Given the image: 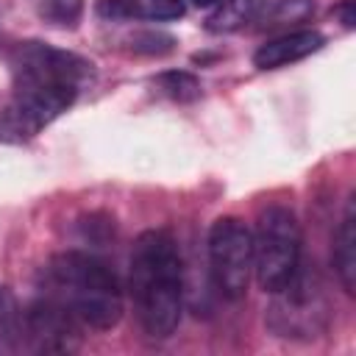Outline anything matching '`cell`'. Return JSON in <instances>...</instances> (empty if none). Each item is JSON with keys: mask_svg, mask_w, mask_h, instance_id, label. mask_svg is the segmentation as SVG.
Returning <instances> with one entry per match:
<instances>
[{"mask_svg": "<svg viewBox=\"0 0 356 356\" xmlns=\"http://www.w3.org/2000/svg\"><path fill=\"white\" fill-rule=\"evenodd\" d=\"M331 323V303L323 281L298 267V273L273 292V303L267 309V328L284 339H317L325 334Z\"/></svg>", "mask_w": 356, "mask_h": 356, "instance_id": "cell-5", "label": "cell"}, {"mask_svg": "<svg viewBox=\"0 0 356 356\" xmlns=\"http://www.w3.org/2000/svg\"><path fill=\"white\" fill-rule=\"evenodd\" d=\"M267 0H220L206 19V28L214 33H231L259 19Z\"/></svg>", "mask_w": 356, "mask_h": 356, "instance_id": "cell-11", "label": "cell"}, {"mask_svg": "<svg viewBox=\"0 0 356 356\" xmlns=\"http://www.w3.org/2000/svg\"><path fill=\"white\" fill-rule=\"evenodd\" d=\"M11 95L0 108V142L19 145L61 117L92 83V61L39 39L8 47Z\"/></svg>", "mask_w": 356, "mask_h": 356, "instance_id": "cell-1", "label": "cell"}, {"mask_svg": "<svg viewBox=\"0 0 356 356\" xmlns=\"http://www.w3.org/2000/svg\"><path fill=\"white\" fill-rule=\"evenodd\" d=\"M153 86H156L164 97H170V100H175V103H192V100H197L200 92H203L200 78H195V75L186 72V70H167V72H161V75L153 78Z\"/></svg>", "mask_w": 356, "mask_h": 356, "instance_id": "cell-14", "label": "cell"}, {"mask_svg": "<svg viewBox=\"0 0 356 356\" xmlns=\"http://www.w3.org/2000/svg\"><path fill=\"white\" fill-rule=\"evenodd\" d=\"M128 292L142 331L167 339L184 312V264L178 242L164 228L142 231L131 248Z\"/></svg>", "mask_w": 356, "mask_h": 356, "instance_id": "cell-2", "label": "cell"}, {"mask_svg": "<svg viewBox=\"0 0 356 356\" xmlns=\"http://www.w3.org/2000/svg\"><path fill=\"white\" fill-rule=\"evenodd\" d=\"M39 295L61 306L81 328L108 331L122 317V286L114 270L92 253H56L42 270Z\"/></svg>", "mask_w": 356, "mask_h": 356, "instance_id": "cell-3", "label": "cell"}, {"mask_svg": "<svg viewBox=\"0 0 356 356\" xmlns=\"http://www.w3.org/2000/svg\"><path fill=\"white\" fill-rule=\"evenodd\" d=\"M323 33L312 31V28H298V31H284L273 39H267L264 44L256 47L253 53V64L259 70H278L295 61H303L306 56L317 53L323 47Z\"/></svg>", "mask_w": 356, "mask_h": 356, "instance_id": "cell-8", "label": "cell"}, {"mask_svg": "<svg viewBox=\"0 0 356 356\" xmlns=\"http://www.w3.org/2000/svg\"><path fill=\"white\" fill-rule=\"evenodd\" d=\"M97 14L103 19H150L170 22L184 17V0H97Z\"/></svg>", "mask_w": 356, "mask_h": 356, "instance_id": "cell-10", "label": "cell"}, {"mask_svg": "<svg viewBox=\"0 0 356 356\" xmlns=\"http://www.w3.org/2000/svg\"><path fill=\"white\" fill-rule=\"evenodd\" d=\"M209 273L217 292L239 300L253 278V234L239 217H217L209 228Z\"/></svg>", "mask_w": 356, "mask_h": 356, "instance_id": "cell-6", "label": "cell"}, {"mask_svg": "<svg viewBox=\"0 0 356 356\" xmlns=\"http://www.w3.org/2000/svg\"><path fill=\"white\" fill-rule=\"evenodd\" d=\"M331 259H334V270H337L342 289L353 295L356 292V206H353V197H348L339 225L334 231Z\"/></svg>", "mask_w": 356, "mask_h": 356, "instance_id": "cell-9", "label": "cell"}, {"mask_svg": "<svg viewBox=\"0 0 356 356\" xmlns=\"http://www.w3.org/2000/svg\"><path fill=\"white\" fill-rule=\"evenodd\" d=\"M22 325H25V334L31 337L33 348H39V350H75L78 348L81 325L44 295H39L28 306Z\"/></svg>", "mask_w": 356, "mask_h": 356, "instance_id": "cell-7", "label": "cell"}, {"mask_svg": "<svg viewBox=\"0 0 356 356\" xmlns=\"http://www.w3.org/2000/svg\"><path fill=\"white\" fill-rule=\"evenodd\" d=\"M128 42H131V50H136V53H147V56L170 53L172 44H175L172 36L159 33V31H139V33H131Z\"/></svg>", "mask_w": 356, "mask_h": 356, "instance_id": "cell-15", "label": "cell"}, {"mask_svg": "<svg viewBox=\"0 0 356 356\" xmlns=\"http://www.w3.org/2000/svg\"><path fill=\"white\" fill-rule=\"evenodd\" d=\"M312 14H314V0H273L261 8L256 22L264 31H278V28L292 31V25L306 22Z\"/></svg>", "mask_w": 356, "mask_h": 356, "instance_id": "cell-12", "label": "cell"}, {"mask_svg": "<svg viewBox=\"0 0 356 356\" xmlns=\"http://www.w3.org/2000/svg\"><path fill=\"white\" fill-rule=\"evenodd\" d=\"M36 17L53 28H75L83 17V0H28Z\"/></svg>", "mask_w": 356, "mask_h": 356, "instance_id": "cell-13", "label": "cell"}, {"mask_svg": "<svg viewBox=\"0 0 356 356\" xmlns=\"http://www.w3.org/2000/svg\"><path fill=\"white\" fill-rule=\"evenodd\" d=\"M253 234V275L264 292H278L300 267V222L289 206H267Z\"/></svg>", "mask_w": 356, "mask_h": 356, "instance_id": "cell-4", "label": "cell"}, {"mask_svg": "<svg viewBox=\"0 0 356 356\" xmlns=\"http://www.w3.org/2000/svg\"><path fill=\"white\" fill-rule=\"evenodd\" d=\"M334 17L342 22V28H353V22H356V14H353V0H342V3L334 8Z\"/></svg>", "mask_w": 356, "mask_h": 356, "instance_id": "cell-16", "label": "cell"}, {"mask_svg": "<svg viewBox=\"0 0 356 356\" xmlns=\"http://www.w3.org/2000/svg\"><path fill=\"white\" fill-rule=\"evenodd\" d=\"M195 6H200V8H206V6H217L220 0H192Z\"/></svg>", "mask_w": 356, "mask_h": 356, "instance_id": "cell-17", "label": "cell"}]
</instances>
